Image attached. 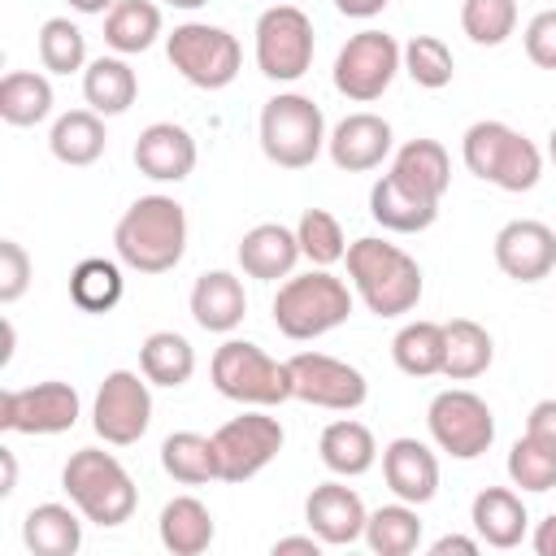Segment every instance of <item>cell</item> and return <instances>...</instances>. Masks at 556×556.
I'll return each mask as SVG.
<instances>
[{
    "label": "cell",
    "mask_w": 556,
    "mask_h": 556,
    "mask_svg": "<svg viewBox=\"0 0 556 556\" xmlns=\"http://www.w3.org/2000/svg\"><path fill=\"white\" fill-rule=\"evenodd\" d=\"M113 248L126 269L169 274L187 252V213L174 195H139L113 226Z\"/></svg>",
    "instance_id": "6da1fadb"
},
{
    "label": "cell",
    "mask_w": 556,
    "mask_h": 556,
    "mask_svg": "<svg viewBox=\"0 0 556 556\" xmlns=\"http://www.w3.org/2000/svg\"><path fill=\"white\" fill-rule=\"evenodd\" d=\"M343 261H348L352 287H356V295L365 300L369 313L404 317V313L417 308V300H421V265L404 248L365 235V239L348 243Z\"/></svg>",
    "instance_id": "7a4b0ae2"
},
{
    "label": "cell",
    "mask_w": 556,
    "mask_h": 556,
    "mask_svg": "<svg viewBox=\"0 0 556 556\" xmlns=\"http://www.w3.org/2000/svg\"><path fill=\"white\" fill-rule=\"evenodd\" d=\"M61 486H65L70 504L96 526H122V521H130V513L139 504V491H135V478L126 473V465L100 447H78L61 469Z\"/></svg>",
    "instance_id": "3957f363"
},
{
    "label": "cell",
    "mask_w": 556,
    "mask_h": 556,
    "mask_svg": "<svg viewBox=\"0 0 556 556\" xmlns=\"http://www.w3.org/2000/svg\"><path fill=\"white\" fill-rule=\"evenodd\" d=\"M460 156H465V169L478 174L482 182H495L500 191H530L543 174V156L539 148L513 130L508 122H473L460 139Z\"/></svg>",
    "instance_id": "277c9868"
},
{
    "label": "cell",
    "mask_w": 556,
    "mask_h": 556,
    "mask_svg": "<svg viewBox=\"0 0 556 556\" xmlns=\"http://www.w3.org/2000/svg\"><path fill=\"white\" fill-rule=\"evenodd\" d=\"M352 313V291L343 278H334L330 269H308V274H295L278 287L274 295V326L304 343V339H317L334 326H343Z\"/></svg>",
    "instance_id": "5b68a950"
},
{
    "label": "cell",
    "mask_w": 556,
    "mask_h": 556,
    "mask_svg": "<svg viewBox=\"0 0 556 556\" xmlns=\"http://www.w3.org/2000/svg\"><path fill=\"white\" fill-rule=\"evenodd\" d=\"M213 387L235 400V404H252V408H274L282 400H295V387H291V365L287 361H274L265 348L248 343V339H226L217 352H213Z\"/></svg>",
    "instance_id": "8992f818"
},
{
    "label": "cell",
    "mask_w": 556,
    "mask_h": 556,
    "mask_svg": "<svg viewBox=\"0 0 556 556\" xmlns=\"http://www.w3.org/2000/svg\"><path fill=\"white\" fill-rule=\"evenodd\" d=\"M326 117L321 109L300 96V91H282L274 100H265L261 109V152L278 165V169H304L321 156L326 148Z\"/></svg>",
    "instance_id": "52a82bcc"
},
{
    "label": "cell",
    "mask_w": 556,
    "mask_h": 556,
    "mask_svg": "<svg viewBox=\"0 0 556 556\" xmlns=\"http://www.w3.org/2000/svg\"><path fill=\"white\" fill-rule=\"evenodd\" d=\"M165 56L169 65L200 91H222L235 83L239 65H243V48L230 30L208 26V22H182L174 26V35L165 39Z\"/></svg>",
    "instance_id": "ba28073f"
},
{
    "label": "cell",
    "mask_w": 556,
    "mask_h": 556,
    "mask_svg": "<svg viewBox=\"0 0 556 556\" xmlns=\"http://www.w3.org/2000/svg\"><path fill=\"white\" fill-rule=\"evenodd\" d=\"M426 426H430V439L456 460H478L495 443V417L486 400L465 387L439 391L426 408Z\"/></svg>",
    "instance_id": "9c48e42d"
},
{
    "label": "cell",
    "mask_w": 556,
    "mask_h": 556,
    "mask_svg": "<svg viewBox=\"0 0 556 556\" xmlns=\"http://www.w3.org/2000/svg\"><path fill=\"white\" fill-rule=\"evenodd\" d=\"M395 70H404V48L387 30H361L334 56V91L369 104L391 87Z\"/></svg>",
    "instance_id": "30bf717a"
},
{
    "label": "cell",
    "mask_w": 556,
    "mask_h": 556,
    "mask_svg": "<svg viewBox=\"0 0 556 556\" xmlns=\"http://www.w3.org/2000/svg\"><path fill=\"white\" fill-rule=\"evenodd\" d=\"M256 65L274 83H295L313 65V22L295 4H274L256 22Z\"/></svg>",
    "instance_id": "8fae6325"
},
{
    "label": "cell",
    "mask_w": 556,
    "mask_h": 556,
    "mask_svg": "<svg viewBox=\"0 0 556 556\" xmlns=\"http://www.w3.org/2000/svg\"><path fill=\"white\" fill-rule=\"evenodd\" d=\"M282 426L269 413H243L213 430L217 447V478L222 482H248L256 478L278 452H282Z\"/></svg>",
    "instance_id": "7c38bea8"
},
{
    "label": "cell",
    "mask_w": 556,
    "mask_h": 556,
    "mask_svg": "<svg viewBox=\"0 0 556 556\" xmlns=\"http://www.w3.org/2000/svg\"><path fill=\"white\" fill-rule=\"evenodd\" d=\"M91 426L113 447L139 443L148 434V426H152V391H148V378H139L130 369L104 374V382L96 391V404H91Z\"/></svg>",
    "instance_id": "4fadbf2b"
},
{
    "label": "cell",
    "mask_w": 556,
    "mask_h": 556,
    "mask_svg": "<svg viewBox=\"0 0 556 556\" xmlns=\"http://www.w3.org/2000/svg\"><path fill=\"white\" fill-rule=\"evenodd\" d=\"M78 391L70 382L9 387L0 395V430L9 434H65L78 421Z\"/></svg>",
    "instance_id": "5bb4252c"
},
{
    "label": "cell",
    "mask_w": 556,
    "mask_h": 556,
    "mask_svg": "<svg viewBox=\"0 0 556 556\" xmlns=\"http://www.w3.org/2000/svg\"><path fill=\"white\" fill-rule=\"evenodd\" d=\"M291 387H295V400L313 404V408H330V413H352L365 404L369 395V382L356 365L339 361V356H326V352H295L291 361Z\"/></svg>",
    "instance_id": "9a60e30c"
},
{
    "label": "cell",
    "mask_w": 556,
    "mask_h": 556,
    "mask_svg": "<svg viewBox=\"0 0 556 556\" xmlns=\"http://www.w3.org/2000/svg\"><path fill=\"white\" fill-rule=\"evenodd\" d=\"M495 265L513 278V282H539L556 269V230L534 222V217H517L504 222L495 235Z\"/></svg>",
    "instance_id": "2e32d148"
},
{
    "label": "cell",
    "mask_w": 556,
    "mask_h": 556,
    "mask_svg": "<svg viewBox=\"0 0 556 556\" xmlns=\"http://www.w3.org/2000/svg\"><path fill=\"white\" fill-rule=\"evenodd\" d=\"M304 521H308V530H313L326 547H343V543L365 539L369 513H365V504H361V495H356L352 486H343V482H321V486H313L308 500H304Z\"/></svg>",
    "instance_id": "e0dca14e"
},
{
    "label": "cell",
    "mask_w": 556,
    "mask_h": 556,
    "mask_svg": "<svg viewBox=\"0 0 556 556\" xmlns=\"http://www.w3.org/2000/svg\"><path fill=\"white\" fill-rule=\"evenodd\" d=\"M391 122L378 117V113H348L330 139H326V152L339 169L348 174H365V169H378L387 156H391Z\"/></svg>",
    "instance_id": "ac0fdd59"
},
{
    "label": "cell",
    "mask_w": 556,
    "mask_h": 556,
    "mask_svg": "<svg viewBox=\"0 0 556 556\" xmlns=\"http://www.w3.org/2000/svg\"><path fill=\"white\" fill-rule=\"evenodd\" d=\"M195 139L187 126L174 122H152L139 139H135V165L143 178L152 182H182L195 169Z\"/></svg>",
    "instance_id": "d6986e66"
},
{
    "label": "cell",
    "mask_w": 556,
    "mask_h": 556,
    "mask_svg": "<svg viewBox=\"0 0 556 556\" xmlns=\"http://www.w3.org/2000/svg\"><path fill=\"white\" fill-rule=\"evenodd\" d=\"M369 217L395 235H417L426 226H434L439 217V200L417 191L413 182H404L400 174H382L369 191Z\"/></svg>",
    "instance_id": "ffe728a7"
},
{
    "label": "cell",
    "mask_w": 556,
    "mask_h": 556,
    "mask_svg": "<svg viewBox=\"0 0 556 556\" xmlns=\"http://www.w3.org/2000/svg\"><path fill=\"white\" fill-rule=\"evenodd\" d=\"M382 478L404 504H430L439 491V460L421 439H391L382 447Z\"/></svg>",
    "instance_id": "44dd1931"
},
{
    "label": "cell",
    "mask_w": 556,
    "mask_h": 556,
    "mask_svg": "<svg viewBox=\"0 0 556 556\" xmlns=\"http://www.w3.org/2000/svg\"><path fill=\"white\" fill-rule=\"evenodd\" d=\"M248 313V295H243V282L230 274V269H208L195 278L191 287V317L200 330L208 334H230Z\"/></svg>",
    "instance_id": "7402d4cb"
},
{
    "label": "cell",
    "mask_w": 556,
    "mask_h": 556,
    "mask_svg": "<svg viewBox=\"0 0 556 556\" xmlns=\"http://www.w3.org/2000/svg\"><path fill=\"white\" fill-rule=\"evenodd\" d=\"M300 256H304L300 252V239L282 222H261V226H252L239 239V265H243L248 278H265V282L291 278V269H295Z\"/></svg>",
    "instance_id": "603a6c76"
},
{
    "label": "cell",
    "mask_w": 556,
    "mask_h": 556,
    "mask_svg": "<svg viewBox=\"0 0 556 556\" xmlns=\"http://www.w3.org/2000/svg\"><path fill=\"white\" fill-rule=\"evenodd\" d=\"M469 521H473V530H478V539H482L486 547L508 552V547L521 543L530 517H526V504H521L517 491H508V486H486V491L473 495Z\"/></svg>",
    "instance_id": "cb8c5ba5"
},
{
    "label": "cell",
    "mask_w": 556,
    "mask_h": 556,
    "mask_svg": "<svg viewBox=\"0 0 556 556\" xmlns=\"http://www.w3.org/2000/svg\"><path fill=\"white\" fill-rule=\"evenodd\" d=\"M156 534H161V547L165 552H174V556H200V552H208L217 526H213V513L195 495H174L161 508Z\"/></svg>",
    "instance_id": "d4e9b609"
},
{
    "label": "cell",
    "mask_w": 556,
    "mask_h": 556,
    "mask_svg": "<svg viewBox=\"0 0 556 556\" xmlns=\"http://www.w3.org/2000/svg\"><path fill=\"white\" fill-rule=\"evenodd\" d=\"M495 361V343L486 334V326L469 321V317H452L443 321V374L452 382H469L482 378Z\"/></svg>",
    "instance_id": "484cf974"
},
{
    "label": "cell",
    "mask_w": 556,
    "mask_h": 556,
    "mask_svg": "<svg viewBox=\"0 0 556 556\" xmlns=\"http://www.w3.org/2000/svg\"><path fill=\"white\" fill-rule=\"evenodd\" d=\"M22 543L35 556H74L83 547V521L70 504H35L22 521Z\"/></svg>",
    "instance_id": "4316f807"
},
{
    "label": "cell",
    "mask_w": 556,
    "mask_h": 556,
    "mask_svg": "<svg viewBox=\"0 0 556 556\" xmlns=\"http://www.w3.org/2000/svg\"><path fill=\"white\" fill-rule=\"evenodd\" d=\"M104 122L96 109H70L52 122V135H48V148L61 165H91L104 156Z\"/></svg>",
    "instance_id": "83f0119b"
},
{
    "label": "cell",
    "mask_w": 556,
    "mask_h": 556,
    "mask_svg": "<svg viewBox=\"0 0 556 556\" xmlns=\"http://www.w3.org/2000/svg\"><path fill=\"white\" fill-rule=\"evenodd\" d=\"M317 452H321V465H326L330 473H339V478H356V473H365V469L378 460V443H374L369 426H361V421H352V417L330 421V426L321 430Z\"/></svg>",
    "instance_id": "f1b7e54d"
},
{
    "label": "cell",
    "mask_w": 556,
    "mask_h": 556,
    "mask_svg": "<svg viewBox=\"0 0 556 556\" xmlns=\"http://www.w3.org/2000/svg\"><path fill=\"white\" fill-rule=\"evenodd\" d=\"M83 96L100 117H117L135 104L139 96V78L122 56H96L83 70Z\"/></svg>",
    "instance_id": "f546056e"
},
{
    "label": "cell",
    "mask_w": 556,
    "mask_h": 556,
    "mask_svg": "<svg viewBox=\"0 0 556 556\" xmlns=\"http://www.w3.org/2000/svg\"><path fill=\"white\" fill-rule=\"evenodd\" d=\"M161 35V9L152 0H117L104 13V43L122 56L148 52Z\"/></svg>",
    "instance_id": "4dcf8cb0"
},
{
    "label": "cell",
    "mask_w": 556,
    "mask_h": 556,
    "mask_svg": "<svg viewBox=\"0 0 556 556\" xmlns=\"http://www.w3.org/2000/svg\"><path fill=\"white\" fill-rule=\"evenodd\" d=\"M52 113V83L39 70H9L0 78V117L9 126H39Z\"/></svg>",
    "instance_id": "1f68e13d"
},
{
    "label": "cell",
    "mask_w": 556,
    "mask_h": 556,
    "mask_svg": "<svg viewBox=\"0 0 556 556\" xmlns=\"http://www.w3.org/2000/svg\"><path fill=\"white\" fill-rule=\"evenodd\" d=\"M391 174H400L404 182H413L417 191L443 200L447 195V182H452V161H447V148L439 139H408L395 161H391Z\"/></svg>",
    "instance_id": "d6a6232c"
},
{
    "label": "cell",
    "mask_w": 556,
    "mask_h": 556,
    "mask_svg": "<svg viewBox=\"0 0 556 556\" xmlns=\"http://www.w3.org/2000/svg\"><path fill=\"white\" fill-rule=\"evenodd\" d=\"M139 369L156 387H182L195 374V348L178 330H152L139 348Z\"/></svg>",
    "instance_id": "836d02e7"
},
{
    "label": "cell",
    "mask_w": 556,
    "mask_h": 556,
    "mask_svg": "<svg viewBox=\"0 0 556 556\" xmlns=\"http://www.w3.org/2000/svg\"><path fill=\"white\" fill-rule=\"evenodd\" d=\"M161 469L174 478V482H187V486H200V482H213L217 478V447H213V434H195V430H178L161 443Z\"/></svg>",
    "instance_id": "e575fe53"
},
{
    "label": "cell",
    "mask_w": 556,
    "mask_h": 556,
    "mask_svg": "<svg viewBox=\"0 0 556 556\" xmlns=\"http://www.w3.org/2000/svg\"><path fill=\"white\" fill-rule=\"evenodd\" d=\"M365 543L378 552V556H408L417 552L421 543V517H417V504H382L369 513L365 521Z\"/></svg>",
    "instance_id": "d590c367"
},
{
    "label": "cell",
    "mask_w": 556,
    "mask_h": 556,
    "mask_svg": "<svg viewBox=\"0 0 556 556\" xmlns=\"http://www.w3.org/2000/svg\"><path fill=\"white\" fill-rule=\"evenodd\" d=\"M391 356L408 378L443 374V326L439 321H408L391 339Z\"/></svg>",
    "instance_id": "8d00e7d4"
},
{
    "label": "cell",
    "mask_w": 556,
    "mask_h": 556,
    "mask_svg": "<svg viewBox=\"0 0 556 556\" xmlns=\"http://www.w3.org/2000/svg\"><path fill=\"white\" fill-rule=\"evenodd\" d=\"M70 300L83 313H109L122 300V269L104 256H87L70 274Z\"/></svg>",
    "instance_id": "74e56055"
},
{
    "label": "cell",
    "mask_w": 556,
    "mask_h": 556,
    "mask_svg": "<svg viewBox=\"0 0 556 556\" xmlns=\"http://www.w3.org/2000/svg\"><path fill=\"white\" fill-rule=\"evenodd\" d=\"M404 74L426 87V91H439L452 83L456 74V61H452V48L439 39V35H413L404 43Z\"/></svg>",
    "instance_id": "f35d334b"
},
{
    "label": "cell",
    "mask_w": 556,
    "mask_h": 556,
    "mask_svg": "<svg viewBox=\"0 0 556 556\" xmlns=\"http://www.w3.org/2000/svg\"><path fill=\"white\" fill-rule=\"evenodd\" d=\"M295 239H300V252L313 261V265H334L348 256V243H343V226L334 213L326 208H304L300 222H295Z\"/></svg>",
    "instance_id": "ab89813d"
},
{
    "label": "cell",
    "mask_w": 556,
    "mask_h": 556,
    "mask_svg": "<svg viewBox=\"0 0 556 556\" xmlns=\"http://www.w3.org/2000/svg\"><path fill=\"white\" fill-rule=\"evenodd\" d=\"M508 478L521 491H552L556 486V447L534 434H521L508 452Z\"/></svg>",
    "instance_id": "60d3db41"
},
{
    "label": "cell",
    "mask_w": 556,
    "mask_h": 556,
    "mask_svg": "<svg viewBox=\"0 0 556 556\" xmlns=\"http://www.w3.org/2000/svg\"><path fill=\"white\" fill-rule=\"evenodd\" d=\"M39 61L52 74H74L87 61V35L70 17H48L39 26Z\"/></svg>",
    "instance_id": "b9f144b4"
},
{
    "label": "cell",
    "mask_w": 556,
    "mask_h": 556,
    "mask_svg": "<svg viewBox=\"0 0 556 556\" xmlns=\"http://www.w3.org/2000/svg\"><path fill=\"white\" fill-rule=\"evenodd\" d=\"M460 26L473 43L500 48L517 30V0H465L460 4Z\"/></svg>",
    "instance_id": "7bdbcfd3"
},
{
    "label": "cell",
    "mask_w": 556,
    "mask_h": 556,
    "mask_svg": "<svg viewBox=\"0 0 556 556\" xmlns=\"http://www.w3.org/2000/svg\"><path fill=\"white\" fill-rule=\"evenodd\" d=\"M30 287V256L17 239H0V304L22 300Z\"/></svg>",
    "instance_id": "ee69618b"
},
{
    "label": "cell",
    "mask_w": 556,
    "mask_h": 556,
    "mask_svg": "<svg viewBox=\"0 0 556 556\" xmlns=\"http://www.w3.org/2000/svg\"><path fill=\"white\" fill-rule=\"evenodd\" d=\"M526 56L539 70H556V9H543L526 26Z\"/></svg>",
    "instance_id": "f6af8a7d"
},
{
    "label": "cell",
    "mask_w": 556,
    "mask_h": 556,
    "mask_svg": "<svg viewBox=\"0 0 556 556\" xmlns=\"http://www.w3.org/2000/svg\"><path fill=\"white\" fill-rule=\"evenodd\" d=\"M526 434H534V439H543V443L556 447V400H539V404L530 408V417H526Z\"/></svg>",
    "instance_id": "bcb514c9"
},
{
    "label": "cell",
    "mask_w": 556,
    "mask_h": 556,
    "mask_svg": "<svg viewBox=\"0 0 556 556\" xmlns=\"http://www.w3.org/2000/svg\"><path fill=\"white\" fill-rule=\"evenodd\" d=\"M287 552H304V556H317L321 552V539L308 530V534H287L274 543V556H287Z\"/></svg>",
    "instance_id": "7dc6e473"
},
{
    "label": "cell",
    "mask_w": 556,
    "mask_h": 556,
    "mask_svg": "<svg viewBox=\"0 0 556 556\" xmlns=\"http://www.w3.org/2000/svg\"><path fill=\"white\" fill-rule=\"evenodd\" d=\"M334 9L343 13V17H378L382 9H387V0H334Z\"/></svg>",
    "instance_id": "c3c4849f"
},
{
    "label": "cell",
    "mask_w": 556,
    "mask_h": 556,
    "mask_svg": "<svg viewBox=\"0 0 556 556\" xmlns=\"http://www.w3.org/2000/svg\"><path fill=\"white\" fill-rule=\"evenodd\" d=\"M478 543H482V539H465V534H443V539H439V543H434L430 552H434V556H447V552L473 556V552H478Z\"/></svg>",
    "instance_id": "681fc988"
},
{
    "label": "cell",
    "mask_w": 556,
    "mask_h": 556,
    "mask_svg": "<svg viewBox=\"0 0 556 556\" xmlns=\"http://www.w3.org/2000/svg\"><path fill=\"white\" fill-rule=\"evenodd\" d=\"M534 552L539 556H556V513H547L534 530Z\"/></svg>",
    "instance_id": "f907efd6"
},
{
    "label": "cell",
    "mask_w": 556,
    "mask_h": 556,
    "mask_svg": "<svg viewBox=\"0 0 556 556\" xmlns=\"http://www.w3.org/2000/svg\"><path fill=\"white\" fill-rule=\"evenodd\" d=\"M13 486H17V460L9 447H0V495H13Z\"/></svg>",
    "instance_id": "816d5d0a"
},
{
    "label": "cell",
    "mask_w": 556,
    "mask_h": 556,
    "mask_svg": "<svg viewBox=\"0 0 556 556\" xmlns=\"http://www.w3.org/2000/svg\"><path fill=\"white\" fill-rule=\"evenodd\" d=\"M117 0H70V9H78V13H109Z\"/></svg>",
    "instance_id": "f5cc1de1"
},
{
    "label": "cell",
    "mask_w": 556,
    "mask_h": 556,
    "mask_svg": "<svg viewBox=\"0 0 556 556\" xmlns=\"http://www.w3.org/2000/svg\"><path fill=\"white\" fill-rule=\"evenodd\" d=\"M165 4H174V9H200V4H208V0H165Z\"/></svg>",
    "instance_id": "db71d44e"
},
{
    "label": "cell",
    "mask_w": 556,
    "mask_h": 556,
    "mask_svg": "<svg viewBox=\"0 0 556 556\" xmlns=\"http://www.w3.org/2000/svg\"><path fill=\"white\" fill-rule=\"evenodd\" d=\"M547 156H552V165H556V126H552V135H547Z\"/></svg>",
    "instance_id": "11a10c76"
}]
</instances>
